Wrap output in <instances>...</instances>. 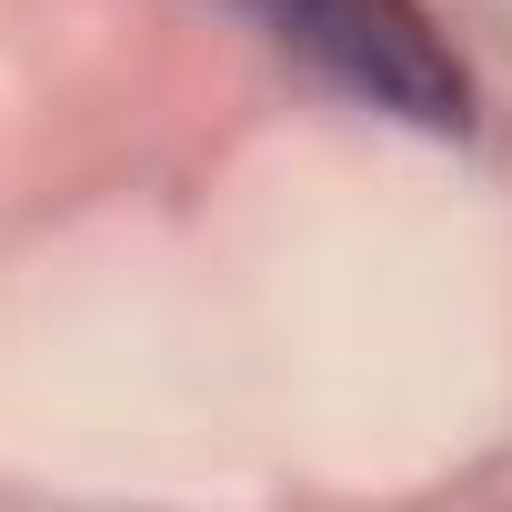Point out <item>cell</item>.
Segmentation results:
<instances>
[{
  "label": "cell",
  "mask_w": 512,
  "mask_h": 512,
  "mask_svg": "<svg viewBox=\"0 0 512 512\" xmlns=\"http://www.w3.org/2000/svg\"><path fill=\"white\" fill-rule=\"evenodd\" d=\"M282 51H302L352 101L412 121V131H472V71L432 31L422 0H241Z\"/></svg>",
  "instance_id": "6da1fadb"
}]
</instances>
